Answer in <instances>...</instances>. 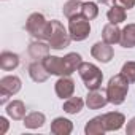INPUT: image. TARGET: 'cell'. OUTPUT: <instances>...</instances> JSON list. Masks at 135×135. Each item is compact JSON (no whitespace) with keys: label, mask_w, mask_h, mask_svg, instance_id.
I'll return each mask as SVG.
<instances>
[{"label":"cell","mask_w":135,"mask_h":135,"mask_svg":"<svg viewBox=\"0 0 135 135\" xmlns=\"http://www.w3.org/2000/svg\"><path fill=\"white\" fill-rule=\"evenodd\" d=\"M129 80L119 73L116 76H113L110 81H108V86H107V95H108V100L110 103L113 105H121L124 100H126V95L129 92Z\"/></svg>","instance_id":"cell-1"},{"label":"cell","mask_w":135,"mask_h":135,"mask_svg":"<svg viewBox=\"0 0 135 135\" xmlns=\"http://www.w3.org/2000/svg\"><path fill=\"white\" fill-rule=\"evenodd\" d=\"M49 45L43 43V41H33L30 43L29 46V54L32 59H38V60H43L46 56H49Z\"/></svg>","instance_id":"cell-16"},{"label":"cell","mask_w":135,"mask_h":135,"mask_svg":"<svg viewBox=\"0 0 135 135\" xmlns=\"http://www.w3.org/2000/svg\"><path fill=\"white\" fill-rule=\"evenodd\" d=\"M45 69L49 72V75H57V76H69L65 70V64H64V57H57V56H46L43 60Z\"/></svg>","instance_id":"cell-7"},{"label":"cell","mask_w":135,"mask_h":135,"mask_svg":"<svg viewBox=\"0 0 135 135\" xmlns=\"http://www.w3.org/2000/svg\"><path fill=\"white\" fill-rule=\"evenodd\" d=\"M29 75L35 83H45L49 76V72L45 69L43 62H33L29 67Z\"/></svg>","instance_id":"cell-13"},{"label":"cell","mask_w":135,"mask_h":135,"mask_svg":"<svg viewBox=\"0 0 135 135\" xmlns=\"http://www.w3.org/2000/svg\"><path fill=\"white\" fill-rule=\"evenodd\" d=\"M81 10H83V3L80 2V0H69V2L64 5V8H62L64 15L69 18V19L73 18V16L81 15Z\"/></svg>","instance_id":"cell-24"},{"label":"cell","mask_w":135,"mask_h":135,"mask_svg":"<svg viewBox=\"0 0 135 135\" xmlns=\"http://www.w3.org/2000/svg\"><path fill=\"white\" fill-rule=\"evenodd\" d=\"M78 73H80L81 80L84 81V86L88 88V91H94V89L100 88L102 80H103V73L100 72V69L97 65L89 64V62H81Z\"/></svg>","instance_id":"cell-3"},{"label":"cell","mask_w":135,"mask_h":135,"mask_svg":"<svg viewBox=\"0 0 135 135\" xmlns=\"http://www.w3.org/2000/svg\"><path fill=\"white\" fill-rule=\"evenodd\" d=\"M69 33L72 37V40L75 41H83L89 37L91 33V24L89 19H86L83 15L73 16L69 19Z\"/></svg>","instance_id":"cell-5"},{"label":"cell","mask_w":135,"mask_h":135,"mask_svg":"<svg viewBox=\"0 0 135 135\" xmlns=\"http://www.w3.org/2000/svg\"><path fill=\"white\" fill-rule=\"evenodd\" d=\"M122 48H133L135 46V24H127L121 30V41Z\"/></svg>","instance_id":"cell-18"},{"label":"cell","mask_w":135,"mask_h":135,"mask_svg":"<svg viewBox=\"0 0 135 135\" xmlns=\"http://www.w3.org/2000/svg\"><path fill=\"white\" fill-rule=\"evenodd\" d=\"M126 132L129 135H135V118H132L129 122H127V127H126Z\"/></svg>","instance_id":"cell-28"},{"label":"cell","mask_w":135,"mask_h":135,"mask_svg":"<svg viewBox=\"0 0 135 135\" xmlns=\"http://www.w3.org/2000/svg\"><path fill=\"white\" fill-rule=\"evenodd\" d=\"M46 41L52 49H64L70 45L72 37L59 21L54 19V21H49V30H48Z\"/></svg>","instance_id":"cell-2"},{"label":"cell","mask_w":135,"mask_h":135,"mask_svg":"<svg viewBox=\"0 0 135 135\" xmlns=\"http://www.w3.org/2000/svg\"><path fill=\"white\" fill-rule=\"evenodd\" d=\"M91 54L94 59H97L99 62H103V64H108L111 59H113V48L111 45L105 43V41H97L92 48H91Z\"/></svg>","instance_id":"cell-8"},{"label":"cell","mask_w":135,"mask_h":135,"mask_svg":"<svg viewBox=\"0 0 135 135\" xmlns=\"http://www.w3.org/2000/svg\"><path fill=\"white\" fill-rule=\"evenodd\" d=\"M100 3H102V5L111 7V5H116V3H118V0H100Z\"/></svg>","instance_id":"cell-30"},{"label":"cell","mask_w":135,"mask_h":135,"mask_svg":"<svg viewBox=\"0 0 135 135\" xmlns=\"http://www.w3.org/2000/svg\"><path fill=\"white\" fill-rule=\"evenodd\" d=\"M107 103H110L108 100V95H107V91H99V89H94V91H89L88 97H86V105L91 108V110H100L103 108Z\"/></svg>","instance_id":"cell-10"},{"label":"cell","mask_w":135,"mask_h":135,"mask_svg":"<svg viewBox=\"0 0 135 135\" xmlns=\"http://www.w3.org/2000/svg\"><path fill=\"white\" fill-rule=\"evenodd\" d=\"M102 38L105 43L108 45H116L121 41V29L118 27V24H107L102 30Z\"/></svg>","instance_id":"cell-12"},{"label":"cell","mask_w":135,"mask_h":135,"mask_svg":"<svg viewBox=\"0 0 135 135\" xmlns=\"http://www.w3.org/2000/svg\"><path fill=\"white\" fill-rule=\"evenodd\" d=\"M21 91V80L15 75H8L0 80V97H2V103L8 100V97L18 94Z\"/></svg>","instance_id":"cell-6"},{"label":"cell","mask_w":135,"mask_h":135,"mask_svg":"<svg viewBox=\"0 0 135 135\" xmlns=\"http://www.w3.org/2000/svg\"><path fill=\"white\" fill-rule=\"evenodd\" d=\"M73 130V124L72 121L65 119V118H56L51 122V132L56 135H69Z\"/></svg>","instance_id":"cell-14"},{"label":"cell","mask_w":135,"mask_h":135,"mask_svg":"<svg viewBox=\"0 0 135 135\" xmlns=\"http://www.w3.org/2000/svg\"><path fill=\"white\" fill-rule=\"evenodd\" d=\"M56 94L60 97V99H69L73 95L75 92V83L70 76H60L57 81H56Z\"/></svg>","instance_id":"cell-11"},{"label":"cell","mask_w":135,"mask_h":135,"mask_svg":"<svg viewBox=\"0 0 135 135\" xmlns=\"http://www.w3.org/2000/svg\"><path fill=\"white\" fill-rule=\"evenodd\" d=\"M102 121H103L105 130H107V132H113V130H119V129L122 127V124L126 122V118H124L122 113L110 111V113L102 114Z\"/></svg>","instance_id":"cell-9"},{"label":"cell","mask_w":135,"mask_h":135,"mask_svg":"<svg viewBox=\"0 0 135 135\" xmlns=\"http://www.w3.org/2000/svg\"><path fill=\"white\" fill-rule=\"evenodd\" d=\"M118 5L124 7L126 10H130L135 7V0H118Z\"/></svg>","instance_id":"cell-27"},{"label":"cell","mask_w":135,"mask_h":135,"mask_svg":"<svg viewBox=\"0 0 135 135\" xmlns=\"http://www.w3.org/2000/svg\"><path fill=\"white\" fill-rule=\"evenodd\" d=\"M81 56L78 52H69L65 57H64V64H65V70H67V75H72L73 72H76L81 65Z\"/></svg>","instance_id":"cell-19"},{"label":"cell","mask_w":135,"mask_h":135,"mask_svg":"<svg viewBox=\"0 0 135 135\" xmlns=\"http://www.w3.org/2000/svg\"><path fill=\"white\" fill-rule=\"evenodd\" d=\"M18 65H19V56L18 54L10 52V51H3L0 54V69L2 70L10 72V70H15Z\"/></svg>","instance_id":"cell-15"},{"label":"cell","mask_w":135,"mask_h":135,"mask_svg":"<svg viewBox=\"0 0 135 135\" xmlns=\"http://www.w3.org/2000/svg\"><path fill=\"white\" fill-rule=\"evenodd\" d=\"M84 132H86L88 135H102V133H105L107 130H105V126H103L102 116H97V118L91 119V121L86 124Z\"/></svg>","instance_id":"cell-23"},{"label":"cell","mask_w":135,"mask_h":135,"mask_svg":"<svg viewBox=\"0 0 135 135\" xmlns=\"http://www.w3.org/2000/svg\"><path fill=\"white\" fill-rule=\"evenodd\" d=\"M45 121H46V118H45L43 113H40V111H32V113H29V114L24 118V126H26L27 129H38V127H41V126L45 124Z\"/></svg>","instance_id":"cell-22"},{"label":"cell","mask_w":135,"mask_h":135,"mask_svg":"<svg viewBox=\"0 0 135 135\" xmlns=\"http://www.w3.org/2000/svg\"><path fill=\"white\" fill-rule=\"evenodd\" d=\"M26 30L37 40H46L49 30V21H46L41 13H32L26 22Z\"/></svg>","instance_id":"cell-4"},{"label":"cell","mask_w":135,"mask_h":135,"mask_svg":"<svg viewBox=\"0 0 135 135\" xmlns=\"http://www.w3.org/2000/svg\"><path fill=\"white\" fill-rule=\"evenodd\" d=\"M7 114L10 118H13L15 121L24 119L26 118V105L21 100H13L7 105Z\"/></svg>","instance_id":"cell-17"},{"label":"cell","mask_w":135,"mask_h":135,"mask_svg":"<svg viewBox=\"0 0 135 135\" xmlns=\"http://www.w3.org/2000/svg\"><path fill=\"white\" fill-rule=\"evenodd\" d=\"M81 15H83L86 19H89V21L95 19L97 15H99L97 3H94V2H84V3H83V10H81Z\"/></svg>","instance_id":"cell-25"},{"label":"cell","mask_w":135,"mask_h":135,"mask_svg":"<svg viewBox=\"0 0 135 135\" xmlns=\"http://www.w3.org/2000/svg\"><path fill=\"white\" fill-rule=\"evenodd\" d=\"M121 73L130 81V83H135V62H126L121 69Z\"/></svg>","instance_id":"cell-26"},{"label":"cell","mask_w":135,"mask_h":135,"mask_svg":"<svg viewBox=\"0 0 135 135\" xmlns=\"http://www.w3.org/2000/svg\"><path fill=\"white\" fill-rule=\"evenodd\" d=\"M107 18L111 24H121L126 21V8L121 7V5H111L108 13H107Z\"/></svg>","instance_id":"cell-20"},{"label":"cell","mask_w":135,"mask_h":135,"mask_svg":"<svg viewBox=\"0 0 135 135\" xmlns=\"http://www.w3.org/2000/svg\"><path fill=\"white\" fill-rule=\"evenodd\" d=\"M84 107V100L80 99V97H69V99H65L64 102V111L65 113H69V114H76L83 110Z\"/></svg>","instance_id":"cell-21"},{"label":"cell","mask_w":135,"mask_h":135,"mask_svg":"<svg viewBox=\"0 0 135 135\" xmlns=\"http://www.w3.org/2000/svg\"><path fill=\"white\" fill-rule=\"evenodd\" d=\"M8 130V121L5 118H0V135H3Z\"/></svg>","instance_id":"cell-29"}]
</instances>
